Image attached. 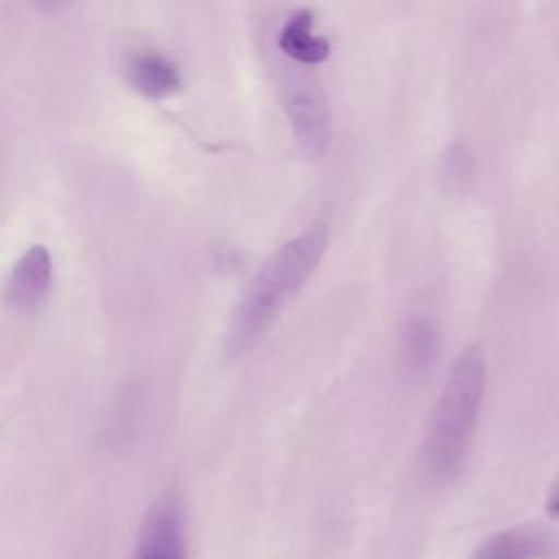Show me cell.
I'll use <instances>...</instances> for the list:
<instances>
[{
	"label": "cell",
	"instance_id": "obj_6",
	"mask_svg": "<svg viewBox=\"0 0 559 559\" xmlns=\"http://www.w3.org/2000/svg\"><path fill=\"white\" fill-rule=\"evenodd\" d=\"M559 539L542 524H520L487 537L469 559H552Z\"/></svg>",
	"mask_w": 559,
	"mask_h": 559
},
{
	"label": "cell",
	"instance_id": "obj_8",
	"mask_svg": "<svg viewBox=\"0 0 559 559\" xmlns=\"http://www.w3.org/2000/svg\"><path fill=\"white\" fill-rule=\"evenodd\" d=\"M312 24H314L312 13L308 9H299L288 15V20L284 22L277 35L280 50L295 63L317 66L325 61L330 55V41L317 35L312 31Z\"/></svg>",
	"mask_w": 559,
	"mask_h": 559
},
{
	"label": "cell",
	"instance_id": "obj_4",
	"mask_svg": "<svg viewBox=\"0 0 559 559\" xmlns=\"http://www.w3.org/2000/svg\"><path fill=\"white\" fill-rule=\"evenodd\" d=\"M286 114L304 153L319 157L330 144V111L323 92L312 81H295L286 90Z\"/></svg>",
	"mask_w": 559,
	"mask_h": 559
},
{
	"label": "cell",
	"instance_id": "obj_7",
	"mask_svg": "<svg viewBox=\"0 0 559 559\" xmlns=\"http://www.w3.org/2000/svg\"><path fill=\"white\" fill-rule=\"evenodd\" d=\"M124 74L131 87L148 98H164L181 87V74L177 63L153 50L131 55L127 59Z\"/></svg>",
	"mask_w": 559,
	"mask_h": 559
},
{
	"label": "cell",
	"instance_id": "obj_3",
	"mask_svg": "<svg viewBox=\"0 0 559 559\" xmlns=\"http://www.w3.org/2000/svg\"><path fill=\"white\" fill-rule=\"evenodd\" d=\"M131 559H188L186 509L175 489L162 491L146 509Z\"/></svg>",
	"mask_w": 559,
	"mask_h": 559
},
{
	"label": "cell",
	"instance_id": "obj_5",
	"mask_svg": "<svg viewBox=\"0 0 559 559\" xmlns=\"http://www.w3.org/2000/svg\"><path fill=\"white\" fill-rule=\"evenodd\" d=\"M52 255L44 245L28 247L7 280V304L17 314L35 312L52 286Z\"/></svg>",
	"mask_w": 559,
	"mask_h": 559
},
{
	"label": "cell",
	"instance_id": "obj_2",
	"mask_svg": "<svg viewBox=\"0 0 559 559\" xmlns=\"http://www.w3.org/2000/svg\"><path fill=\"white\" fill-rule=\"evenodd\" d=\"M483 395L485 360L478 347H467L450 367L426 426L424 463L432 478L448 480L465 465Z\"/></svg>",
	"mask_w": 559,
	"mask_h": 559
},
{
	"label": "cell",
	"instance_id": "obj_10",
	"mask_svg": "<svg viewBox=\"0 0 559 559\" xmlns=\"http://www.w3.org/2000/svg\"><path fill=\"white\" fill-rule=\"evenodd\" d=\"M72 0H33V4L41 11V13H59L63 11Z\"/></svg>",
	"mask_w": 559,
	"mask_h": 559
},
{
	"label": "cell",
	"instance_id": "obj_11",
	"mask_svg": "<svg viewBox=\"0 0 559 559\" xmlns=\"http://www.w3.org/2000/svg\"><path fill=\"white\" fill-rule=\"evenodd\" d=\"M546 509H548V513L550 515H555V518H559V489L548 498V504H546Z\"/></svg>",
	"mask_w": 559,
	"mask_h": 559
},
{
	"label": "cell",
	"instance_id": "obj_9",
	"mask_svg": "<svg viewBox=\"0 0 559 559\" xmlns=\"http://www.w3.org/2000/svg\"><path fill=\"white\" fill-rule=\"evenodd\" d=\"M406 349H408V358L415 365L430 360L432 349H435V332L426 323L417 321L406 332Z\"/></svg>",
	"mask_w": 559,
	"mask_h": 559
},
{
	"label": "cell",
	"instance_id": "obj_1",
	"mask_svg": "<svg viewBox=\"0 0 559 559\" xmlns=\"http://www.w3.org/2000/svg\"><path fill=\"white\" fill-rule=\"evenodd\" d=\"M330 231L325 223H312L286 240L251 277L242 290L225 332V352L240 356L253 349L273 321L317 271Z\"/></svg>",
	"mask_w": 559,
	"mask_h": 559
}]
</instances>
